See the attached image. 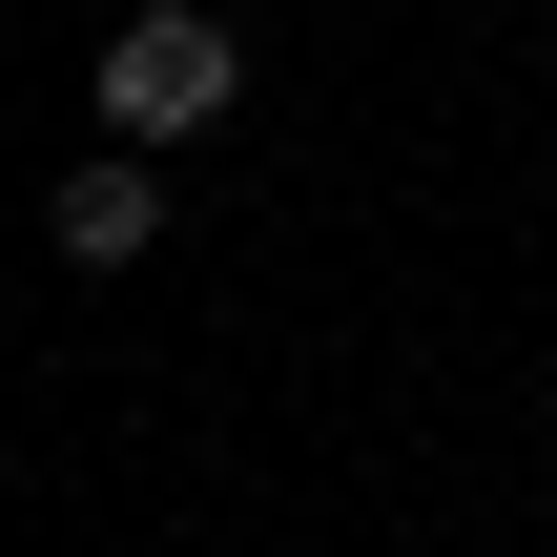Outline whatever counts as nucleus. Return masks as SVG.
Returning <instances> with one entry per match:
<instances>
[{
  "instance_id": "nucleus-1",
  "label": "nucleus",
  "mask_w": 557,
  "mask_h": 557,
  "mask_svg": "<svg viewBox=\"0 0 557 557\" xmlns=\"http://www.w3.org/2000/svg\"><path fill=\"white\" fill-rule=\"evenodd\" d=\"M207 103H227V21H207V0H145V21L103 41V124H124V145H186Z\"/></svg>"
},
{
  "instance_id": "nucleus-2",
  "label": "nucleus",
  "mask_w": 557,
  "mask_h": 557,
  "mask_svg": "<svg viewBox=\"0 0 557 557\" xmlns=\"http://www.w3.org/2000/svg\"><path fill=\"white\" fill-rule=\"evenodd\" d=\"M145 227H165V186H145V165H62V248H83V269H124Z\"/></svg>"
}]
</instances>
